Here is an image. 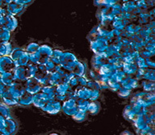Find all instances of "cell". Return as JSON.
Listing matches in <instances>:
<instances>
[]
</instances>
